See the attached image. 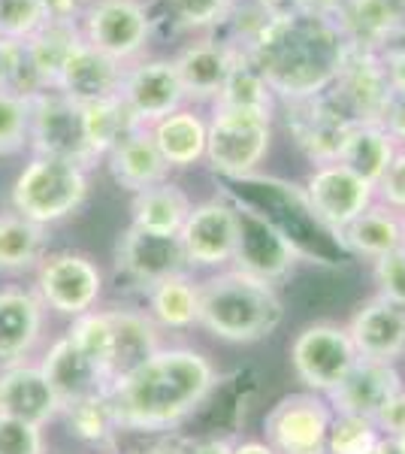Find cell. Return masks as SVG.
Returning a JSON list of instances; mask_svg holds the SVG:
<instances>
[{"label":"cell","instance_id":"12","mask_svg":"<svg viewBox=\"0 0 405 454\" xmlns=\"http://www.w3.org/2000/svg\"><path fill=\"white\" fill-rule=\"evenodd\" d=\"M333 415V406L321 394H287L267 412L263 442L276 454H327Z\"/></svg>","mask_w":405,"mask_h":454},{"label":"cell","instance_id":"2","mask_svg":"<svg viewBox=\"0 0 405 454\" xmlns=\"http://www.w3.org/2000/svg\"><path fill=\"white\" fill-rule=\"evenodd\" d=\"M348 40L336 21L308 19L297 12L269 16L245 58L261 70L278 104L321 98L336 82Z\"/></svg>","mask_w":405,"mask_h":454},{"label":"cell","instance_id":"44","mask_svg":"<svg viewBox=\"0 0 405 454\" xmlns=\"http://www.w3.org/2000/svg\"><path fill=\"white\" fill-rule=\"evenodd\" d=\"M43 0H0V36L25 43L46 25Z\"/></svg>","mask_w":405,"mask_h":454},{"label":"cell","instance_id":"22","mask_svg":"<svg viewBox=\"0 0 405 454\" xmlns=\"http://www.w3.org/2000/svg\"><path fill=\"white\" fill-rule=\"evenodd\" d=\"M360 357L372 361H400L405 355V303L375 294L354 312L348 325Z\"/></svg>","mask_w":405,"mask_h":454},{"label":"cell","instance_id":"55","mask_svg":"<svg viewBox=\"0 0 405 454\" xmlns=\"http://www.w3.org/2000/svg\"><path fill=\"white\" fill-rule=\"evenodd\" d=\"M233 454H276L263 439H245V442H233Z\"/></svg>","mask_w":405,"mask_h":454},{"label":"cell","instance_id":"57","mask_svg":"<svg viewBox=\"0 0 405 454\" xmlns=\"http://www.w3.org/2000/svg\"><path fill=\"white\" fill-rule=\"evenodd\" d=\"M390 46H393V49H405V21H402L400 31L393 34V40H390ZM390 46H387V49H390Z\"/></svg>","mask_w":405,"mask_h":454},{"label":"cell","instance_id":"54","mask_svg":"<svg viewBox=\"0 0 405 454\" xmlns=\"http://www.w3.org/2000/svg\"><path fill=\"white\" fill-rule=\"evenodd\" d=\"M139 454H182V445H179V436H169V439H158L149 449H143Z\"/></svg>","mask_w":405,"mask_h":454},{"label":"cell","instance_id":"45","mask_svg":"<svg viewBox=\"0 0 405 454\" xmlns=\"http://www.w3.org/2000/svg\"><path fill=\"white\" fill-rule=\"evenodd\" d=\"M0 454H46L43 427L12 415H0Z\"/></svg>","mask_w":405,"mask_h":454},{"label":"cell","instance_id":"36","mask_svg":"<svg viewBox=\"0 0 405 454\" xmlns=\"http://www.w3.org/2000/svg\"><path fill=\"white\" fill-rule=\"evenodd\" d=\"M145 300L152 321L167 331H188L200 318V282L191 279V273L154 285Z\"/></svg>","mask_w":405,"mask_h":454},{"label":"cell","instance_id":"29","mask_svg":"<svg viewBox=\"0 0 405 454\" xmlns=\"http://www.w3.org/2000/svg\"><path fill=\"white\" fill-rule=\"evenodd\" d=\"M405 21V0H348L339 16V31L354 49L385 52Z\"/></svg>","mask_w":405,"mask_h":454},{"label":"cell","instance_id":"52","mask_svg":"<svg viewBox=\"0 0 405 454\" xmlns=\"http://www.w3.org/2000/svg\"><path fill=\"white\" fill-rule=\"evenodd\" d=\"M85 6L88 0H43V10H46L49 21H70V25H79Z\"/></svg>","mask_w":405,"mask_h":454},{"label":"cell","instance_id":"31","mask_svg":"<svg viewBox=\"0 0 405 454\" xmlns=\"http://www.w3.org/2000/svg\"><path fill=\"white\" fill-rule=\"evenodd\" d=\"M82 43L79 25L70 21H46V25L36 31L31 40H25V64H27V76L34 82V91L43 88H55L61 67L67 64V58L73 49Z\"/></svg>","mask_w":405,"mask_h":454},{"label":"cell","instance_id":"17","mask_svg":"<svg viewBox=\"0 0 405 454\" xmlns=\"http://www.w3.org/2000/svg\"><path fill=\"white\" fill-rule=\"evenodd\" d=\"M308 200L315 212L327 222L333 231L342 233L360 212H366L375 203V185L360 179L354 170H348L339 160L330 164H315L303 182Z\"/></svg>","mask_w":405,"mask_h":454},{"label":"cell","instance_id":"41","mask_svg":"<svg viewBox=\"0 0 405 454\" xmlns=\"http://www.w3.org/2000/svg\"><path fill=\"white\" fill-rule=\"evenodd\" d=\"M67 336L88 355V361L97 364L113 382V361H115V327L109 309H91L73 318Z\"/></svg>","mask_w":405,"mask_h":454},{"label":"cell","instance_id":"43","mask_svg":"<svg viewBox=\"0 0 405 454\" xmlns=\"http://www.w3.org/2000/svg\"><path fill=\"white\" fill-rule=\"evenodd\" d=\"M381 439L378 424L360 415H333L327 434V454H372Z\"/></svg>","mask_w":405,"mask_h":454},{"label":"cell","instance_id":"19","mask_svg":"<svg viewBox=\"0 0 405 454\" xmlns=\"http://www.w3.org/2000/svg\"><path fill=\"white\" fill-rule=\"evenodd\" d=\"M284 124L293 145L315 164H330L342 155L351 124L327 104V98L284 100Z\"/></svg>","mask_w":405,"mask_h":454},{"label":"cell","instance_id":"5","mask_svg":"<svg viewBox=\"0 0 405 454\" xmlns=\"http://www.w3.org/2000/svg\"><path fill=\"white\" fill-rule=\"evenodd\" d=\"M88 194H91L88 167L51 155H31L12 179L10 209L43 227H51L76 215L88 203Z\"/></svg>","mask_w":405,"mask_h":454},{"label":"cell","instance_id":"7","mask_svg":"<svg viewBox=\"0 0 405 454\" xmlns=\"http://www.w3.org/2000/svg\"><path fill=\"white\" fill-rule=\"evenodd\" d=\"M79 34L91 49L119 64H134L149 55L154 27L145 0H88Z\"/></svg>","mask_w":405,"mask_h":454},{"label":"cell","instance_id":"20","mask_svg":"<svg viewBox=\"0 0 405 454\" xmlns=\"http://www.w3.org/2000/svg\"><path fill=\"white\" fill-rule=\"evenodd\" d=\"M400 391L402 376L393 364L357 357V364L342 379V385L327 394V403L333 406L336 415H360V419L375 421Z\"/></svg>","mask_w":405,"mask_h":454},{"label":"cell","instance_id":"32","mask_svg":"<svg viewBox=\"0 0 405 454\" xmlns=\"http://www.w3.org/2000/svg\"><path fill=\"white\" fill-rule=\"evenodd\" d=\"M342 239L354 258L378 261L405 246V215L375 200L370 209L342 231Z\"/></svg>","mask_w":405,"mask_h":454},{"label":"cell","instance_id":"24","mask_svg":"<svg viewBox=\"0 0 405 454\" xmlns=\"http://www.w3.org/2000/svg\"><path fill=\"white\" fill-rule=\"evenodd\" d=\"M40 370H43V376L49 379V385L55 387L58 400H61V409L67 406V403L94 397V394H103L113 387L106 372H103L97 364L88 361V355L67 333L51 342L40 361Z\"/></svg>","mask_w":405,"mask_h":454},{"label":"cell","instance_id":"28","mask_svg":"<svg viewBox=\"0 0 405 454\" xmlns=\"http://www.w3.org/2000/svg\"><path fill=\"white\" fill-rule=\"evenodd\" d=\"M237 0H145L154 40H179L203 36L221 27Z\"/></svg>","mask_w":405,"mask_h":454},{"label":"cell","instance_id":"15","mask_svg":"<svg viewBox=\"0 0 405 454\" xmlns=\"http://www.w3.org/2000/svg\"><path fill=\"white\" fill-rule=\"evenodd\" d=\"M179 243L185 248L191 270H215L230 263L237 248V207L221 194L194 203L179 231Z\"/></svg>","mask_w":405,"mask_h":454},{"label":"cell","instance_id":"48","mask_svg":"<svg viewBox=\"0 0 405 454\" xmlns=\"http://www.w3.org/2000/svg\"><path fill=\"white\" fill-rule=\"evenodd\" d=\"M381 128L393 137L396 145H405V91H393L387 100V109L381 115Z\"/></svg>","mask_w":405,"mask_h":454},{"label":"cell","instance_id":"11","mask_svg":"<svg viewBox=\"0 0 405 454\" xmlns=\"http://www.w3.org/2000/svg\"><path fill=\"white\" fill-rule=\"evenodd\" d=\"M357 357L360 355L348 327L327 325V321L323 325H308L291 342L293 372L308 391L321 394V397H327L330 391H336L342 385V379L351 372Z\"/></svg>","mask_w":405,"mask_h":454},{"label":"cell","instance_id":"51","mask_svg":"<svg viewBox=\"0 0 405 454\" xmlns=\"http://www.w3.org/2000/svg\"><path fill=\"white\" fill-rule=\"evenodd\" d=\"M182 454H233V439L224 436H179Z\"/></svg>","mask_w":405,"mask_h":454},{"label":"cell","instance_id":"38","mask_svg":"<svg viewBox=\"0 0 405 454\" xmlns=\"http://www.w3.org/2000/svg\"><path fill=\"white\" fill-rule=\"evenodd\" d=\"M400 145L393 143V137L387 134L381 124H354L345 137L342 155L339 164H345L348 170H354L360 179L378 182L381 173L387 170V164L393 160Z\"/></svg>","mask_w":405,"mask_h":454},{"label":"cell","instance_id":"3","mask_svg":"<svg viewBox=\"0 0 405 454\" xmlns=\"http://www.w3.org/2000/svg\"><path fill=\"white\" fill-rule=\"evenodd\" d=\"M218 194L227 197L233 207L254 212L267 224L276 227L293 246L300 261L339 270L354 258L348 252V246H345L342 233L333 231L315 212L306 188L297 185V182H287L282 176L257 170L252 176H242V179H218Z\"/></svg>","mask_w":405,"mask_h":454},{"label":"cell","instance_id":"40","mask_svg":"<svg viewBox=\"0 0 405 454\" xmlns=\"http://www.w3.org/2000/svg\"><path fill=\"white\" fill-rule=\"evenodd\" d=\"M212 106L257 109V113H272V115H276L278 98L272 94L267 79L261 76V70H257L245 55H239V61L233 64L230 76H227L224 91H221V98Z\"/></svg>","mask_w":405,"mask_h":454},{"label":"cell","instance_id":"46","mask_svg":"<svg viewBox=\"0 0 405 454\" xmlns=\"http://www.w3.org/2000/svg\"><path fill=\"white\" fill-rule=\"evenodd\" d=\"M372 279L378 285V294L405 303V246L372 261Z\"/></svg>","mask_w":405,"mask_h":454},{"label":"cell","instance_id":"56","mask_svg":"<svg viewBox=\"0 0 405 454\" xmlns=\"http://www.w3.org/2000/svg\"><path fill=\"white\" fill-rule=\"evenodd\" d=\"M252 4L261 6L269 16H282V12H291V0H252Z\"/></svg>","mask_w":405,"mask_h":454},{"label":"cell","instance_id":"21","mask_svg":"<svg viewBox=\"0 0 405 454\" xmlns=\"http://www.w3.org/2000/svg\"><path fill=\"white\" fill-rule=\"evenodd\" d=\"M46 327V306L34 288H0V367L25 364Z\"/></svg>","mask_w":405,"mask_h":454},{"label":"cell","instance_id":"47","mask_svg":"<svg viewBox=\"0 0 405 454\" xmlns=\"http://www.w3.org/2000/svg\"><path fill=\"white\" fill-rule=\"evenodd\" d=\"M375 200L405 215V145L396 149V155L387 164V170L381 173L378 182H375Z\"/></svg>","mask_w":405,"mask_h":454},{"label":"cell","instance_id":"26","mask_svg":"<svg viewBox=\"0 0 405 454\" xmlns=\"http://www.w3.org/2000/svg\"><path fill=\"white\" fill-rule=\"evenodd\" d=\"M121 76H124V64L106 58L82 40L70 52L67 64L61 67V76H58L55 88L67 94L70 100H76L79 106H85L103 98H115L121 88Z\"/></svg>","mask_w":405,"mask_h":454},{"label":"cell","instance_id":"49","mask_svg":"<svg viewBox=\"0 0 405 454\" xmlns=\"http://www.w3.org/2000/svg\"><path fill=\"white\" fill-rule=\"evenodd\" d=\"M345 4L348 0H291V12L308 19H323V21H339Z\"/></svg>","mask_w":405,"mask_h":454},{"label":"cell","instance_id":"35","mask_svg":"<svg viewBox=\"0 0 405 454\" xmlns=\"http://www.w3.org/2000/svg\"><path fill=\"white\" fill-rule=\"evenodd\" d=\"M113 327H115V361H113V382H119L124 372H130L134 367L152 357L160 346V327L152 321L149 312H136V309H121L113 306Z\"/></svg>","mask_w":405,"mask_h":454},{"label":"cell","instance_id":"39","mask_svg":"<svg viewBox=\"0 0 405 454\" xmlns=\"http://www.w3.org/2000/svg\"><path fill=\"white\" fill-rule=\"evenodd\" d=\"M82 124H85V140H88V149L91 155L103 160L109 152L119 145L130 130L143 128L130 109L124 106V100L115 94V98H103V100H94V104H85L82 106Z\"/></svg>","mask_w":405,"mask_h":454},{"label":"cell","instance_id":"8","mask_svg":"<svg viewBox=\"0 0 405 454\" xmlns=\"http://www.w3.org/2000/svg\"><path fill=\"white\" fill-rule=\"evenodd\" d=\"M27 100H31V140H27L31 155L76 160L88 170H94L100 164L88 149L82 106L76 100H70L58 88H43Z\"/></svg>","mask_w":405,"mask_h":454},{"label":"cell","instance_id":"37","mask_svg":"<svg viewBox=\"0 0 405 454\" xmlns=\"http://www.w3.org/2000/svg\"><path fill=\"white\" fill-rule=\"evenodd\" d=\"M58 419H64L70 436H76L79 442H85V445H97V449H109V445H115V439L121 436V421H119V415H115L109 391L67 403Z\"/></svg>","mask_w":405,"mask_h":454},{"label":"cell","instance_id":"4","mask_svg":"<svg viewBox=\"0 0 405 454\" xmlns=\"http://www.w3.org/2000/svg\"><path fill=\"white\" fill-rule=\"evenodd\" d=\"M284 318V303L276 285L254 279L242 270H221L200 282V318L197 325L206 327L215 340L261 342L278 331Z\"/></svg>","mask_w":405,"mask_h":454},{"label":"cell","instance_id":"27","mask_svg":"<svg viewBox=\"0 0 405 454\" xmlns=\"http://www.w3.org/2000/svg\"><path fill=\"white\" fill-rule=\"evenodd\" d=\"M103 164H106L115 185L130 194H139V192H145V188L160 185V182H167L169 173H173L167 167L164 155L158 152V145H154L149 128L130 130V134L103 158Z\"/></svg>","mask_w":405,"mask_h":454},{"label":"cell","instance_id":"16","mask_svg":"<svg viewBox=\"0 0 405 454\" xmlns=\"http://www.w3.org/2000/svg\"><path fill=\"white\" fill-rule=\"evenodd\" d=\"M239 52L230 49L218 34L191 36L173 52V64L179 70L182 88H185L188 104L212 106L221 98Z\"/></svg>","mask_w":405,"mask_h":454},{"label":"cell","instance_id":"10","mask_svg":"<svg viewBox=\"0 0 405 454\" xmlns=\"http://www.w3.org/2000/svg\"><path fill=\"white\" fill-rule=\"evenodd\" d=\"M34 291L46 309L79 318L97 306L103 273L82 252H49L34 270Z\"/></svg>","mask_w":405,"mask_h":454},{"label":"cell","instance_id":"18","mask_svg":"<svg viewBox=\"0 0 405 454\" xmlns=\"http://www.w3.org/2000/svg\"><path fill=\"white\" fill-rule=\"evenodd\" d=\"M300 254L272 224L261 215L237 207V248H233V267L242 273L263 279L269 285L282 282L297 267Z\"/></svg>","mask_w":405,"mask_h":454},{"label":"cell","instance_id":"53","mask_svg":"<svg viewBox=\"0 0 405 454\" xmlns=\"http://www.w3.org/2000/svg\"><path fill=\"white\" fill-rule=\"evenodd\" d=\"M381 61H385L390 88H393V91H405V49H393V46L385 49Z\"/></svg>","mask_w":405,"mask_h":454},{"label":"cell","instance_id":"23","mask_svg":"<svg viewBox=\"0 0 405 454\" xmlns=\"http://www.w3.org/2000/svg\"><path fill=\"white\" fill-rule=\"evenodd\" d=\"M0 415L31 421L36 427H46L61 415V400L43 376L40 364L25 361L0 367Z\"/></svg>","mask_w":405,"mask_h":454},{"label":"cell","instance_id":"25","mask_svg":"<svg viewBox=\"0 0 405 454\" xmlns=\"http://www.w3.org/2000/svg\"><path fill=\"white\" fill-rule=\"evenodd\" d=\"M152 140L164 155L169 170H191L206 164V143H209V115L200 106L185 104L175 113L152 124Z\"/></svg>","mask_w":405,"mask_h":454},{"label":"cell","instance_id":"6","mask_svg":"<svg viewBox=\"0 0 405 454\" xmlns=\"http://www.w3.org/2000/svg\"><path fill=\"white\" fill-rule=\"evenodd\" d=\"M206 167L218 179H242L261 170L272 145V113L233 106H209Z\"/></svg>","mask_w":405,"mask_h":454},{"label":"cell","instance_id":"34","mask_svg":"<svg viewBox=\"0 0 405 454\" xmlns=\"http://www.w3.org/2000/svg\"><path fill=\"white\" fill-rule=\"evenodd\" d=\"M191 209H194V200L188 197L185 188L175 185L173 179H167L160 185L134 194V200H130V224L152 233L179 237Z\"/></svg>","mask_w":405,"mask_h":454},{"label":"cell","instance_id":"30","mask_svg":"<svg viewBox=\"0 0 405 454\" xmlns=\"http://www.w3.org/2000/svg\"><path fill=\"white\" fill-rule=\"evenodd\" d=\"M257 397V376L254 370H237L230 376L221 379L209 391V397L203 400V406L197 409V415H203V430L194 436H224L239 427L245 421L248 409ZM194 415V419H197Z\"/></svg>","mask_w":405,"mask_h":454},{"label":"cell","instance_id":"50","mask_svg":"<svg viewBox=\"0 0 405 454\" xmlns=\"http://www.w3.org/2000/svg\"><path fill=\"white\" fill-rule=\"evenodd\" d=\"M375 424H378V430L385 436H405V387L387 403Z\"/></svg>","mask_w":405,"mask_h":454},{"label":"cell","instance_id":"13","mask_svg":"<svg viewBox=\"0 0 405 454\" xmlns=\"http://www.w3.org/2000/svg\"><path fill=\"white\" fill-rule=\"evenodd\" d=\"M115 270L128 285L143 288L149 294L154 285L164 279L191 273V263L179 237L152 233L130 224L119 233V243H115Z\"/></svg>","mask_w":405,"mask_h":454},{"label":"cell","instance_id":"1","mask_svg":"<svg viewBox=\"0 0 405 454\" xmlns=\"http://www.w3.org/2000/svg\"><path fill=\"white\" fill-rule=\"evenodd\" d=\"M218 382L212 361L197 348H158L109 387L124 430L160 434L194 419Z\"/></svg>","mask_w":405,"mask_h":454},{"label":"cell","instance_id":"33","mask_svg":"<svg viewBox=\"0 0 405 454\" xmlns=\"http://www.w3.org/2000/svg\"><path fill=\"white\" fill-rule=\"evenodd\" d=\"M49 254V227L6 209L0 212V273H31Z\"/></svg>","mask_w":405,"mask_h":454},{"label":"cell","instance_id":"9","mask_svg":"<svg viewBox=\"0 0 405 454\" xmlns=\"http://www.w3.org/2000/svg\"><path fill=\"white\" fill-rule=\"evenodd\" d=\"M390 94L393 88H390L381 52L348 46L342 70L323 98L354 128V124H381Z\"/></svg>","mask_w":405,"mask_h":454},{"label":"cell","instance_id":"42","mask_svg":"<svg viewBox=\"0 0 405 454\" xmlns=\"http://www.w3.org/2000/svg\"><path fill=\"white\" fill-rule=\"evenodd\" d=\"M31 140V100L12 88H0V158H12Z\"/></svg>","mask_w":405,"mask_h":454},{"label":"cell","instance_id":"14","mask_svg":"<svg viewBox=\"0 0 405 454\" xmlns=\"http://www.w3.org/2000/svg\"><path fill=\"white\" fill-rule=\"evenodd\" d=\"M119 98L143 128H152L154 121L188 104L173 55H143L139 61L128 64Z\"/></svg>","mask_w":405,"mask_h":454}]
</instances>
